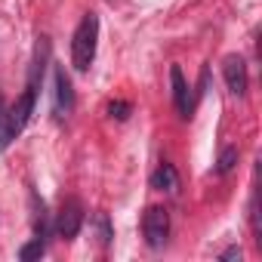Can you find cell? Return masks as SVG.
<instances>
[{
	"label": "cell",
	"mask_w": 262,
	"mask_h": 262,
	"mask_svg": "<svg viewBox=\"0 0 262 262\" xmlns=\"http://www.w3.org/2000/svg\"><path fill=\"white\" fill-rule=\"evenodd\" d=\"M129 111H133V105H129V102H111V105H108V114L117 117V120H126Z\"/></svg>",
	"instance_id": "11"
},
{
	"label": "cell",
	"mask_w": 262,
	"mask_h": 262,
	"mask_svg": "<svg viewBox=\"0 0 262 262\" xmlns=\"http://www.w3.org/2000/svg\"><path fill=\"white\" fill-rule=\"evenodd\" d=\"M222 74H225V86L234 96H244L247 93V65H244L241 56H228L225 65H222Z\"/></svg>",
	"instance_id": "6"
},
{
	"label": "cell",
	"mask_w": 262,
	"mask_h": 262,
	"mask_svg": "<svg viewBox=\"0 0 262 262\" xmlns=\"http://www.w3.org/2000/svg\"><path fill=\"white\" fill-rule=\"evenodd\" d=\"M80 225H83V207H80V201H74V198L62 201V210H59V222H56L59 234H62L65 241H71V237H77Z\"/></svg>",
	"instance_id": "4"
},
{
	"label": "cell",
	"mask_w": 262,
	"mask_h": 262,
	"mask_svg": "<svg viewBox=\"0 0 262 262\" xmlns=\"http://www.w3.org/2000/svg\"><path fill=\"white\" fill-rule=\"evenodd\" d=\"M96 40H99V16L86 13L71 37V62L77 71H90V65L96 59Z\"/></svg>",
	"instance_id": "1"
},
{
	"label": "cell",
	"mask_w": 262,
	"mask_h": 262,
	"mask_svg": "<svg viewBox=\"0 0 262 262\" xmlns=\"http://www.w3.org/2000/svg\"><path fill=\"white\" fill-rule=\"evenodd\" d=\"M234 164H237V148L234 145H228V148H222V155H219V164H216V170L225 176V173H231L234 170Z\"/></svg>",
	"instance_id": "9"
},
{
	"label": "cell",
	"mask_w": 262,
	"mask_h": 262,
	"mask_svg": "<svg viewBox=\"0 0 262 262\" xmlns=\"http://www.w3.org/2000/svg\"><path fill=\"white\" fill-rule=\"evenodd\" d=\"M56 108H59V114H71V108H74V90H71L65 68H56Z\"/></svg>",
	"instance_id": "7"
},
{
	"label": "cell",
	"mask_w": 262,
	"mask_h": 262,
	"mask_svg": "<svg viewBox=\"0 0 262 262\" xmlns=\"http://www.w3.org/2000/svg\"><path fill=\"white\" fill-rule=\"evenodd\" d=\"M43 250H47V247H43V241H40V237H34L31 244H25V247L19 250V259H22V262H31V259H40V256H43Z\"/></svg>",
	"instance_id": "10"
},
{
	"label": "cell",
	"mask_w": 262,
	"mask_h": 262,
	"mask_svg": "<svg viewBox=\"0 0 262 262\" xmlns=\"http://www.w3.org/2000/svg\"><path fill=\"white\" fill-rule=\"evenodd\" d=\"M142 231H145L148 247H164L170 237V213L164 207H148L142 219Z\"/></svg>",
	"instance_id": "3"
},
{
	"label": "cell",
	"mask_w": 262,
	"mask_h": 262,
	"mask_svg": "<svg viewBox=\"0 0 262 262\" xmlns=\"http://www.w3.org/2000/svg\"><path fill=\"white\" fill-rule=\"evenodd\" d=\"M151 188L158 191H176L179 188V173L173 164H161L155 173H151Z\"/></svg>",
	"instance_id": "8"
},
{
	"label": "cell",
	"mask_w": 262,
	"mask_h": 262,
	"mask_svg": "<svg viewBox=\"0 0 262 262\" xmlns=\"http://www.w3.org/2000/svg\"><path fill=\"white\" fill-rule=\"evenodd\" d=\"M170 83H173V102H176V111H179L182 117H188L191 108H194V99H191V86H188V80L182 77V68H179V65H170Z\"/></svg>",
	"instance_id": "5"
},
{
	"label": "cell",
	"mask_w": 262,
	"mask_h": 262,
	"mask_svg": "<svg viewBox=\"0 0 262 262\" xmlns=\"http://www.w3.org/2000/svg\"><path fill=\"white\" fill-rule=\"evenodd\" d=\"M31 111H34V83L19 96V102L10 108V114L4 117V123H0V148H7L10 139H16V136L22 133V126L28 123Z\"/></svg>",
	"instance_id": "2"
},
{
	"label": "cell",
	"mask_w": 262,
	"mask_h": 262,
	"mask_svg": "<svg viewBox=\"0 0 262 262\" xmlns=\"http://www.w3.org/2000/svg\"><path fill=\"white\" fill-rule=\"evenodd\" d=\"M222 259H241V247H231V250H225V253H222Z\"/></svg>",
	"instance_id": "12"
}]
</instances>
